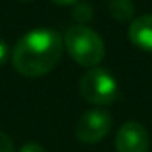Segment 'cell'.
<instances>
[{
  "label": "cell",
  "mask_w": 152,
  "mask_h": 152,
  "mask_svg": "<svg viewBox=\"0 0 152 152\" xmlns=\"http://www.w3.org/2000/svg\"><path fill=\"white\" fill-rule=\"evenodd\" d=\"M109 15L116 22H132L134 20V4L132 0H111Z\"/></svg>",
  "instance_id": "7"
},
{
  "label": "cell",
  "mask_w": 152,
  "mask_h": 152,
  "mask_svg": "<svg viewBox=\"0 0 152 152\" xmlns=\"http://www.w3.org/2000/svg\"><path fill=\"white\" fill-rule=\"evenodd\" d=\"M18 152H45V148L39 143H25Z\"/></svg>",
  "instance_id": "11"
},
{
  "label": "cell",
  "mask_w": 152,
  "mask_h": 152,
  "mask_svg": "<svg viewBox=\"0 0 152 152\" xmlns=\"http://www.w3.org/2000/svg\"><path fill=\"white\" fill-rule=\"evenodd\" d=\"M113 118L106 109L95 107L81 115L77 125H75V136L83 143H99L107 136L111 131Z\"/></svg>",
  "instance_id": "4"
},
{
  "label": "cell",
  "mask_w": 152,
  "mask_h": 152,
  "mask_svg": "<svg viewBox=\"0 0 152 152\" xmlns=\"http://www.w3.org/2000/svg\"><path fill=\"white\" fill-rule=\"evenodd\" d=\"M129 39L140 50L152 54V15H143L131 22Z\"/></svg>",
  "instance_id": "6"
},
{
  "label": "cell",
  "mask_w": 152,
  "mask_h": 152,
  "mask_svg": "<svg viewBox=\"0 0 152 152\" xmlns=\"http://www.w3.org/2000/svg\"><path fill=\"white\" fill-rule=\"evenodd\" d=\"M0 152H15V143L4 131H0Z\"/></svg>",
  "instance_id": "9"
},
{
  "label": "cell",
  "mask_w": 152,
  "mask_h": 152,
  "mask_svg": "<svg viewBox=\"0 0 152 152\" xmlns=\"http://www.w3.org/2000/svg\"><path fill=\"white\" fill-rule=\"evenodd\" d=\"M9 56H11V48H9V45H7L4 39H0V66H4V64L7 63Z\"/></svg>",
  "instance_id": "10"
},
{
  "label": "cell",
  "mask_w": 152,
  "mask_h": 152,
  "mask_svg": "<svg viewBox=\"0 0 152 152\" xmlns=\"http://www.w3.org/2000/svg\"><path fill=\"white\" fill-rule=\"evenodd\" d=\"M73 16L77 22H88L91 18V7L88 4H79L73 7Z\"/></svg>",
  "instance_id": "8"
},
{
  "label": "cell",
  "mask_w": 152,
  "mask_h": 152,
  "mask_svg": "<svg viewBox=\"0 0 152 152\" xmlns=\"http://www.w3.org/2000/svg\"><path fill=\"white\" fill-rule=\"evenodd\" d=\"M79 91L84 100L95 106H107L118 97V83L115 75L106 68L93 66L90 68L79 83Z\"/></svg>",
  "instance_id": "3"
},
{
  "label": "cell",
  "mask_w": 152,
  "mask_h": 152,
  "mask_svg": "<svg viewBox=\"0 0 152 152\" xmlns=\"http://www.w3.org/2000/svg\"><path fill=\"white\" fill-rule=\"evenodd\" d=\"M22 2H31V0H22Z\"/></svg>",
  "instance_id": "13"
},
{
  "label": "cell",
  "mask_w": 152,
  "mask_h": 152,
  "mask_svg": "<svg viewBox=\"0 0 152 152\" xmlns=\"http://www.w3.org/2000/svg\"><path fill=\"white\" fill-rule=\"evenodd\" d=\"M63 38L47 27L23 34L11 54L13 66L23 77H39L56 68L63 54Z\"/></svg>",
  "instance_id": "1"
},
{
  "label": "cell",
  "mask_w": 152,
  "mask_h": 152,
  "mask_svg": "<svg viewBox=\"0 0 152 152\" xmlns=\"http://www.w3.org/2000/svg\"><path fill=\"white\" fill-rule=\"evenodd\" d=\"M54 4H57V6H73L77 0H52Z\"/></svg>",
  "instance_id": "12"
},
{
  "label": "cell",
  "mask_w": 152,
  "mask_h": 152,
  "mask_svg": "<svg viewBox=\"0 0 152 152\" xmlns=\"http://www.w3.org/2000/svg\"><path fill=\"white\" fill-rule=\"evenodd\" d=\"M63 45L68 56L81 66L93 68L97 66L106 54V47L99 32L88 25H73L66 31Z\"/></svg>",
  "instance_id": "2"
},
{
  "label": "cell",
  "mask_w": 152,
  "mask_h": 152,
  "mask_svg": "<svg viewBox=\"0 0 152 152\" xmlns=\"http://www.w3.org/2000/svg\"><path fill=\"white\" fill-rule=\"evenodd\" d=\"M148 132L140 122H125L115 138L116 152H148Z\"/></svg>",
  "instance_id": "5"
}]
</instances>
